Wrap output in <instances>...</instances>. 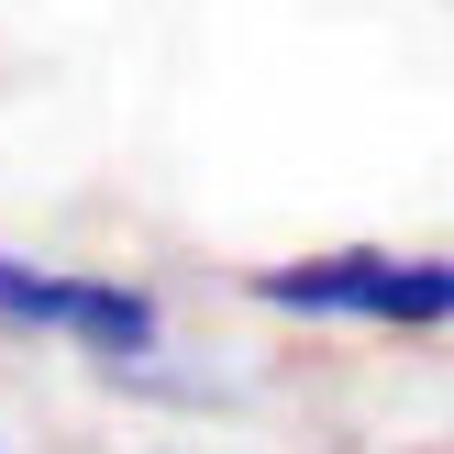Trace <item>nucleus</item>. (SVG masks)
<instances>
[{
    "label": "nucleus",
    "instance_id": "1",
    "mask_svg": "<svg viewBox=\"0 0 454 454\" xmlns=\"http://www.w3.org/2000/svg\"><path fill=\"white\" fill-rule=\"evenodd\" d=\"M244 300L278 322H366V333H454V255H388V244H333V255L255 266Z\"/></svg>",
    "mask_w": 454,
    "mask_h": 454
},
{
    "label": "nucleus",
    "instance_id": "2",
    "mask_svg": "<svg viewBox=\"0 0 454 454\" xmlns=\"http://www.w3.org/2000/svg\"><path fill=\"white\" fill-rule=\"evenodd\" d=\"M0 333H56V344H78L89 366H155L167 310H155V288H133V278H78V266L0 255Z\"/></svg>",
    "mask_w": 454,
    "mask_h": 454
}]
</instances>
